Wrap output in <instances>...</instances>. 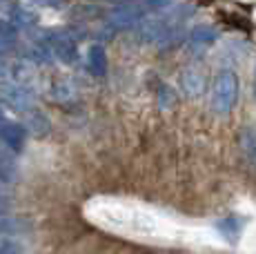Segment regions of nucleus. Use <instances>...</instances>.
<instances>
[{"label":"nucleus","mask_w":256,"mask_h":254,"mask_svg":"<svg viewBox=\"0 0 256 254\" xmlns=\"http://www.w3.org/2000/svg\"><path fill=\"white\" fill-rule=\"evenodd\" d=\"M254 82H256V80H254Z\"/></svg>","instance_id":"20"},{"label":"nucleus","mask_w":256,"mask_h":254,"mask_svg":"<svg viewBox=\"0 0 256 254\" xmlns=\"http://www.w3.org/2000/svg\"><path fill=\"white\" fill-rule=\"evenodd\" d=\"M0 143L4 145L9 154H20L24 143H27V132L20 123H14V120H7L2 127H0Z\"/></svg>","instance_id":"6"},{"label":"nucleus","mask_w":256,"mask_h":254,"mask_svg":"<svg viewBox=\"0 0 256 254\" xmlns=\"http://www.w3.org/2000/svg\"><path fill=\"white\" fill-rule=\"evenodd\" d=\"M27 230H32V221L18 214H4L0 212V236L9 238L16 234H24Z\"/></svg>","instance_id":"7"},{"label":"nucleus","mask_w":256,"mask_h":254,"mask_svg":"<svg viewBox=\"0 0 256 254\" xmlns=\"http://www.w3.org/2000/svg\"><path fill=\"white\" fill-rule=\"evenodd\" d=\"M22 127H24V132H29V134L36 136V138H42V136H47L49 132H52L49 118L40 110H36V107L24 112V125Z\"/></svg>","instance_id":"9"},{"label":"nucleus","mask_w":256,"mask_h":254,"mask_svg":"<svg viewBox=\"0 0 256 254\" xmlns=\"http://www.w3.org/2000/svg\"><path fill=\"white\" fill-rule=\"evenodd\" d=\"M36 105V92L27 85H18V82H12V85H0V107H7L12 112H29Z\"/></svg>","instance_id":"2"},{"label":"nucleus","mask_w":256,"mask_h":254,"mask_svg":"<svg viewBox=\"0 0 256 254\" xmlns=\"http://www.w3.org/2000/svg\"><path fill=\"white\" fill-rule=\"evenodd\" d=\"M87 70L94 76H105L107 74V54L102 45H92L87 52Z\"/></svg>","instance_id":"10"},{"label":"nucleus","mask_w":256,"mask_h":254,"mask_svg":"<svg viewBox=\"0 0 256 254\" xmlns=\"http://www.w3.org/2000/svg\"><path fill=\"white\" fill-rule=\"evenodd\" d=\"M238 150L245 163L256 170V127L248 125L238 132Z\"/></svg>","instance_id":"8"},{"label":"nucleus","mask_w":256,"mask_h":254,"mask_svg":"<svg viewBox=\"0 0 256 254\" xmlns=\"http://www.w3.org/2000/svg\"><path fill=\"white\" fill-rule=\"evenodd\" d=\"M18 180V172L16 168H9V165H0V188H7L14 185Z\"/></svg>","instance_id":"14"},{"label":"nucleus","mask_w":256,"mask_h":254,"mask_svg":"<svg viewBox=\"0 0 256 254\" xmlns=\"http://www.w3.org/2000/svg\"><path fill=\"white\" fill-rule=\"evenodd\" d=\"M12 196H9L7 192H2V190H0V212H4V210H9L12 208Z\"/></svg>","instance_id":"18"},{"label":"nucleus","mask_w":256,"mask_h":254,"mask_svg":"<svg viewBox=\"0 0 256 254\" xmlns=\"http://www.w3.org/2000/svg\"><path fill=\"white\" fill-rule=\"evenodd\" d=\"M176 32V25L172 20H167L163 16L147 18L140 22L138 38L142 42H167Z\"/></svg>","instance_id":"4"},{"label":"nucleus","mask_w":256,"mask_h":254,"mask_svg":"<svg viewBox=\"0 0 256 254\" xmlns=\"http://www.w3.org/2000/svg\"><path fill=\"white\" fill-rule=\"evenodd\" d=\"M240 96V85L234 72L223 70L212 82V110L216 114H230Z\"/></svg>","instance_id":"1"},{"label":"nucleus","mask_w":256,"mask_h":254,"mask_svg":"<svg viewBox=\"0 0 256 254\" xmlns=\"http://www.w3.org/2000/svg\"><path fill=\"white\" fill-rule=\"evenodd\" d=\"M16 38H18L16 27H14L9 20H2V18H0V54L12 50V47L16 45Z\"/></svg>","instance_id":"12"},{"label":"nucleus","mask_w":256,"mask_h":254,"mask_svg":"<svg viewBox=\"0 0 256 254\" xmlns=\"http://www.w3.org/2000/svg\"><path fill=\"white\" fill-rule=\"evenodd\" d=\"M70 90H72V87L62 82V85H54V92H52V94H54V98H56V100H65V98H70V96H72Z\"/></svg>","instance_id":"17"},{"label":"nucleus","mask_w":256,"mask_h":254,"mask_svg":"<svg viewBox=\"0 0 256 254\" xmlns=\"http://www.w3.org/2000/svg\"><path fill=\"white\" fill-rule=\"evenodd\" d=\"M0 254H22V246L14 238H2L0 236Z\"/></svg>","instance_id":"16"},{"label":"nucleus","mask_w":256,"mask_h":254,"mask_svg":"<svg viewBox=\"0 0 256 254\" xmlns=\"http://www.w3.org/2000/svg\"><path fill=\"white\" fill-rule=\"evenodd\" d=\"M142 20V7L140 4H118L114 12L110 14L107 27L112 32H122V29L134 27L136 22Z\"/></svg>","instance_id":"5"},{"label":"nucleus","mask_w":256,"mask_h":254,"mask_svg":"<svg viewBox=\"0 0 256 254\" xmlns=\"http://www.w3.org/2000/svg\"><path fill=\"white\" fill-rule=\"evenodd\" d=\"M183 85H185L187 94H198V90H200L198 74H196V72H187V74L183 76Z\"/></svg>","instance_id":"15"},{"label":"nucleus","mask_w":256,"mask_h":254,"mask_svg":"<svg viewBox=\"0 0 256 254\" xmlns=\"http://www.w3.org/2000/svg\"><path fill=\"white\" fill-rule=\"evenodd\" d=\"M4 123H7V118H4V112H2V107H0V127H2Z\"/></svg>","instance_id":"19"},{"label":"nucleus","mask_w":256,"mask_h":254,"mask_svg":"<svg viewBox=\"0 0 256 254\" xmlns=\"http://www.w3.org/2000/svg\"><path fill=\"white\" fill-rule=\"evenodd\" d=\"M214 40H216V29H212L208 25L194 27L190 32V36H187L190 47H205V45H210V42H214Z\"/></svg>","instance_id":"11"},{"label":"nucleus","mask_w":256,"mask_h":254,"mask_svg":"<svg viewBox=\"0 0 256 254\" xmlns=\"http://www.w3.org/2000/svg\"><path fill=\"white\" fill-rule=\"evenodd\" d=\"M12 25L16 27V25H20V27H34L38 22V18H36V14L34 12H29V9H24V7H14L12 9Z\"/></svg>","instance_id":"13"},{"label":"nucleus","mask_w":256,"mask_h":254,"mask_svg":"<svg viewBox=\"0 0 256 254\" xmlns=\"http://www.w3.org/2000/svg\"><path fill=\"white\" fill-rule=\"evenodd\" d=\"M42 42L49 47V52H52V56L56 60L65 62V65L76 62L78 47H76V40L67 32H49V36L42 38Z\"/></svg>","instance_id":"3"}]
</instances>
